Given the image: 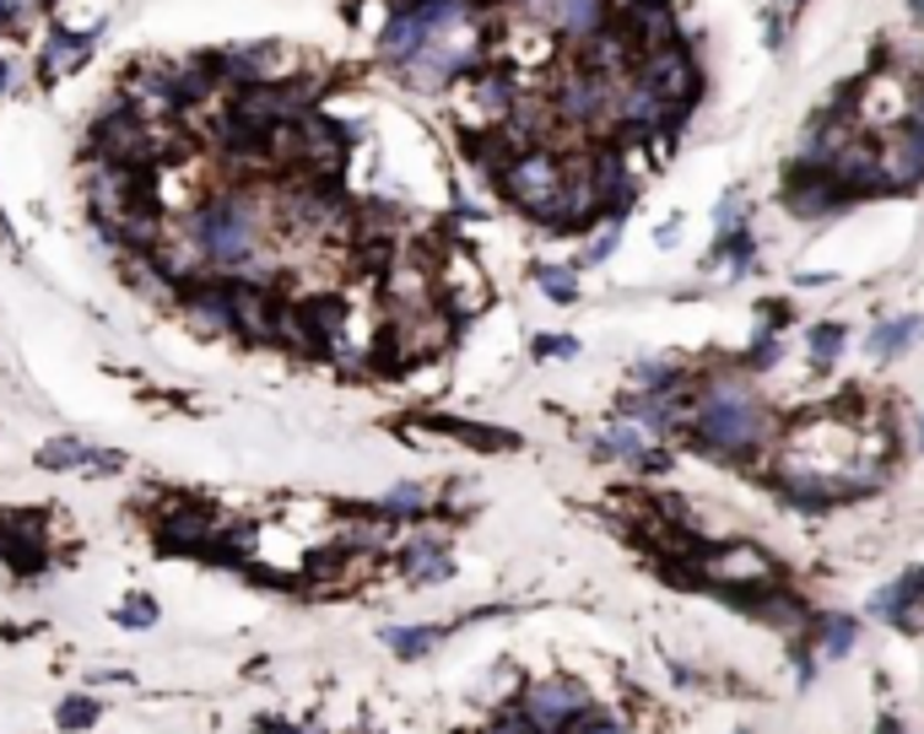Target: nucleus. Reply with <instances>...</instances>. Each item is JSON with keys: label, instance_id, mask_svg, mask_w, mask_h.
<instances>
[{"label": "nucleus", "instance_id": "7ed1b4c3", "mask_svg": "<svg viewBox=\"0 0 924 734\" xmlns=\"http://www.w3.org/2000/svg\"><path fill=\"white\" fill-rule=\"evenodd\" d=\"M504 190L514 205H525L530 216H541L551 222V211H557V195H562V179H568V163L547 152V146H530V152H519V157H508L504 163Z\"/></svg>", "mask_w": 924, "mask_h": 734}, {"label": "nucleus", "instance_id": "20e7f679", "mask_svg": "<svg viewBox=\"0 0 924 734\" xmlns=\"http://www.w3.org/2000/svg\"><path fill=\"white\" fill-rule=\"evenodd\" d=\"M681 103H671L660 86L649 82L638 65H632V77H622V86H617V109H611V124L617 130H638V135H666V130H676L681 124Z\"/></svg>", "mask_w": 924, "mask_h": 734}, {"label": "nucleus", "instance_id": "5701e85b", "mask_svg": "<svg viewBox=\"0 0 924 734\" xmlns=\"http://www.w3.org/2000/svg\"><path fill=\"white\" fill-rule=\"evenodd\" d=\"M536 357H579L573 335H536Z\"/></svg>", "mask_w": 924, "mask_h": 734}, {"label": "nucleus", "instance_id": "473e14b6", "mask_svg": "<svg viewBox=\"0 0 924 734\" xmlns=\"http://www.w3.org/2000/svg\"><path fill=\"white\" fill-rule=\"evenodd\" d=\"M920 444H924V416H920Z\"/></svg>", "mask_w": 924, "mask_h": 734}, {"label": "nucleus", "instance_id": "9b49d317", "mask_svg": "<svg viewBox=\"0 0 924 734\" xmlns=\"http://www.w3.org/2000/svg\"><path fill=\"white\" fill-rule=\"evenodd\" d=\"M595 453H600V459H622V465H632V470H660V465H666V453L649 449V432H643L638 421L606 427V432L595 438Z\"/></svg>", "mask_w": 924, "mask_h": 734}, {"label": "nucleus", "instance_id": "412c9836", "mask_svg": "<svg viewBox=\"0 0 924 734\" xmlns=\"http://www.w3.org/2000/svg\"><path fill=\"white\" fill-rule=\"evenodd\" d=\"M33 11H39L33 0H0V33H22Z\"/></svg>", "mask_w": 924, "mask_h": 734}, {"label": "nucleus", "instance_id": "b1692460", "mask_svg": "<svg viewBox=\"0 0 924 734\" xmlns=\"http://www.w3.org/2000/svg\"><path fill=\"white\" fill-rule=\"evenodd\" d=\"M617 238H622V222H611V227H606V233H600V238L585 248V265H600V259L617 248Z\"/></svg>", "mask_w": 924, "mask_h": 734}, {"label": "nucleus", "instance_id": "ddd939ff", "mask_svg": "<svg viewBox=\"0 0 924 734\" xmlns=\"http://www.w3.org/2000/svg\"><path fill=\"white\" fill-rule=\"evenodd\" d=\"M400 568L412 583H444L449 578V551H444V540H433V534H417L406 551H400Z\"/></svg>", "mask_w": 924, "mask_h": 734}, {"label": "nucleus", "instance_id": "c756f323", "mask_svg": "<svg viewBox=\"0 0 924 734\" xmlns=\"http://www.w3.org/2000/svg\"><path fill=\"white\" fill-rule=\"evenodd\" d=\"M800 6H805V0H784V11H800Z\"/></svg>", "mask_w": 924, "mask_h": 734}, {"label": "nucleus", "instance_id": "2eb2a0df", "mask_svg": "<svg viewBox=\"0 0 924 734\" xmlns=\"http://www.w3.org/2000/svg\"><path fill=\"white\" fill-rule=\"evenodd\" d=\"M438 638H444V626H384V643L400 653V659H422Z\"/></svg>", "mask_w": 924, "mask_h": 734}, {"label": "nucleus", "instance_id": "423d86ee", "mask_svg": "<svg viewBox=\"0 0 924 734\" xmlns=\"http://www.w3.org/2000/svg\"><path fill=\"white\" fill-rule=\"evenodd\" d=\"M103 39V22L98 28H87V33H71V28H49L39 43V86H54L60 77H71V71H82L87 60H92V49Z\"/></svg>", "mask_w": 924, "mask_h": 734}, {"label": "nucleus", "instance_id": "f257e3e1", "mask_svg": "<svg viewBox=\"0 0 924 734\" xmlns=\"http://www.w3.org/2000/svg\"><path fill=\"white\" fill-rule=\"evenodd\" d=\"M768 438V406L747 378H714L698 406V444L709 453H752Z\"/></svg>", "mask_w": 924, "mask_h": 734}, {"label": "nucleus", "instance_id": "393cba45", "mask_svg": "<svg viewBox=\"0 0 924 734\" xmlns=\"http://www.w3.org/2000/svg\"><path fill=\"white\" fill-rule=\"evenodd\" d=\"M573 734H628V730H622L617 718H585V713H579V718H573Z\"/></svg>", "mask_w": 924, "mask_h": 734}, {"label": "nucleus", "instance_id": "39448f33", "mask_svg": "<svg viewBox=\"0 0 924 734\" xmlns=\"http://www.w3.org/2000/svg\"><path fill=\"white\" fill-rule=\"evenodd\" d=\"M638 71L660 86L671 103H681V109H692V103H698V86H703V77H698V60H692V49H687V43L671 39V43H660V49H649V54L638 60Z\"/></svg>", "mask_w": 924, "mask_h": 734}, {"label": "nucleus", "instance_id": "a211bd4d", "mask_svg": "<svg viewBox=\"0 0 924 734\" xmlns=\"http://www.w3.org/2000/svg\"><path fill=\"white\" fill-rule=\"evenodd\" d=\"M843 351V325H816L811 329V357H816V367H833Z\"/></svg>", "mask_w": 924, "mask_h": 734}, {"label": "nucleus", "instance_id": "aec40b11", "mask_svg": "<svg viewBox=\"0 0 924 734\" xmlns=\"http://www.w3.org/2000/svg\"><path fill=\"white\" fill-rule=\"evenodd\" d=\"M98 718V702L92 696H71L65 707H60V730H87Z\"/></svg>", "mask_w": 924, "mask_h": 734}, {"label": "nucleus", "instance_id": "c85d7f7f", "mask_svg": "<svg viewBox=\"0 0 924 734\" xmlns=\"http://www.w3.org/2000/svg\"><path fill=\"white\" fill-rule=\"evenodd\" d=\"M876 734H903V730H897V724H892V718H886V724H882V730H876Z\"/></svg>", "mask_w": 924, "mask_h": 734}, {"label": "nucleus", "instance_id": "a878e982", "mask_svg": "<svg viewBox=\"0 0 924 734\" xmlns=\"http://www.w3.org/2000/svg\"><path fill=\"white\" fill-rule=\"evenodd\" d=\"M747 363H752V367H773V363H779V340H773V335H762V340L752 346V357H747Z\"/></svg>", "mask_w": 924, "mask_h": 734}, {"label": "nucleus", "instance_id": "dca6fc26", "mask_svg": "<svg viewBox=\"0 0 924 734\" xmlns=\"http://www.w3.org/2000/svg\"><path fill=\"white\" fill-rule=\"evenodd\" d=\"M536 286L557 297V303H573L579 297V276L573 271H562V265H536Z\"/></svg>", "mask_w": 924, "mask_h": 734}, {"label": "nucleus", "instance_id": "6ab92c4d", "mask_svg": "<svg viewBox=\"0 0 924 734\" xmlns=\"http://www.w3.org/2000/svg\"><path fill=\"white\" fill-rule=\"evenodd\" d=\"M417 508H427V487H417V481H400V487L384 497V508H378V513H417Z\"/></svg>", "mask_w": 924, "mask_h": 734}, {"label": "nucleus", "instance_id": "bb28decb", "mask_svg": "<svg viewBox=\"0 0 924 734\" xmlns=\"http://www.w3.org/2000/svg\"><path fill=\"white\" fill-rule=\"evenodd\" d=\"M676 238H681V216H671V222H660V227H654V244H660V248H671Z\"/></svg>", "mask_w": 924, "mask_h": 734}, {"label": "nucleus", "instance_id": "4be33fe9", "mask_svg": "<svg viewBox=\"0 0 924 734\" xmlns=\"http://www.w3.org/2000/svg\"><path fill=\"white\" fill-rule=\"evenodd\" d=\"M854 632H860V626H854L849 615H843V621H827V638H822V649H827V653H849V649H854Z\"/></svg>", "mask_w": 924, "mask_h": 734}, {"label": "nucleus", "instance_id": "4468645a", "mask_svg": "<svg viewBox=\"0 0 924 734\" xmlns=\"http://www.w3.org/2000/svg\"><path fill=\"white\" fill-rule=\"evenodd\" d=\"M920 335H924V319L908 314V319H886V325H876L865 346H871V357H897V351H903V346H914Z\"/></svg>", "mask_w": 924, "mask_h": 734}, {"label": "nucleus", "instance_id": "9d476101", "mask_svg": "<svg viewBox=\"0 0 924 734\" xmlns=\"http://www.w3.org/2000/svg\"><path fill=\"white\" fill-rule=\"evenodd\" d=\"M43 470H92V476H120L125 470V453L114 449H92L87 438H54L39 449Z\"/></svg>", "mask_w": 924, "mask_h": 734}, {"label": "nucleus", "instance_id": "f03ea898", "mask_svg": "<svg viewBox=\"0 0 924 734\" xmlns=\"http://www.w3.org/2000/svg\"><path fill=\"white\" fill-rule=\"evenodd\" d=\"M476 22H481L476 0H400L378 28V60L389 71H400L406 60H417L427 39L460 33V28H476Z\"/></svg>", "mask_w": 924, "mask_h": 734}, {"label": "nucleus", "instance_id": "0eeeda50", "mask_svg": "<svg viewBox=\"0 0 924 734\" xmlns=\"http://www.w3.org/2000/svg\"><path fill=\"white\" fill-rule=\"evenodd\" d=\"M882 167H886V190H914V184H920L924 179V124L903 120L886 130Z\"/></svg>", "mask_w": 924, "mask_h": 734}, {"label": "nucleus", "instance_id": "2f4dec72", "mask_svg": "<svg viewBox=\"0 0 924 734\" xmlns=\"http://www.w3.org/2000/svg\"><path fill=\"white\" fill-rule=\"evenodd\" d=\"M908 6H914V11H920V17H924V0H908Z\"/></svg>", "mask_w": 924, "mask_h": 734}, {"label": "nucleus", "instance_id": "f8f14e48", "mask_svg": "<svg viewBox=\"0 0 924 734\" xmlns=\"http://www.w3.org/2000/svg\"><path fill=\"white\" fill-rule=\"evenodd\" d=\"M470 103H476V114L481 120H508L514 114V103H519V92H514V77L508 71H481L476 82H470Z\"/></svg>", "mask_w": 924, "mask_h": 734}, {"label": "nucleus", "instance_id": "1a4fd4ad", "mask_svg": "<svg viewBox=\"0 0 924 734\" xmlns=\"http://www.w3.org/2000/svg\"><path fill=\"white\" fill-rule=\"evenodd\" d=\"M585 707H589L585 686H573V681H547V686H536V692H530V702H525V718H530L536 730H562V724H573Z\"/></svg>", "mask_w": 924, "mask_h": 734}, {"label": "nucleus", "instance_id": "6e6552de", "mask_svg": "<svg viewBox=\"0 0 924 734\" xmlns=\"http://www.w3.org/2000/svg\"><path fill=\"white\" fill-rule=\"evenodd\" d=\"M611 0H551L547 6V28L551 33H562V39L573 43H595L606 28H611Z\"/></svg>", "mask_w": 924, "mask_h": 734}, {"label": "nucleus", "instance_id": "f3484780", "mask_svg": "<svg viewBox=\"0 0 924 734\" xmlns=\"http://www.w3.org/2000/svg\"><path fill=\"white\" fill-rule=\"evenodd\" d=\"M114 621H120V626H141V632H146V626H158V600H152V594H125V600H120V611H114Z\"/></svg>", "mask_w": 924, "mask_h": 734}, {"label": "nucleus", "instance_id": "7c9ffc66", "mask_svg": "<svg viewBox=\"0 0 924 734\" xmlns=\"http://www.w3.org/2000/svg\"><path fill=\"white\" fill-rule=\"evenodd\" d=\"M33 6H39V11H49V6H54V0H33Z\"/></svg>", "mask_w": 924, "mask_h": 734}, {"label": "nucleus", "instance_id": "cd10ccee", "mask_svg": "<svg viewBox=\"0 0 924 734\" xmlns=\"http://www.w3.org/2000/svg\"><path fill=\"white\" fill-rule=\"evenodd\" d=\"M6 92H11V60L0 54V98H6Z\"/></svg>", "mask_w": 924, "mask_h": 734}]
</instances>
